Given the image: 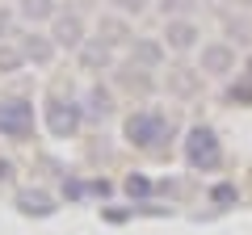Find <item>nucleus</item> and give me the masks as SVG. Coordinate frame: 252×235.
<instances>
[{"label": "nucleus", "instance_id": "nucleus-11", "mask_svg": "<svg viewBox=\"0 0 252 235\" xmlns=\"http://www.w3.org/2000/svg\"><path fill=\"white\" fill-rule=\"evenodd\" d=\"M80 55H84V63H89V67H105L109 63V42H84Z\"/></svg>", "mask_w": 252, "mask_h": 235}, {"label": "nucleus", "instance_id": "nucleus-7", "mask_svg": "<svg viewBox=\"0 0 252 235\" xmlns=\"http://www.w3.org/2000/svg\"><path fill=\"white\" fill-rule=\"evenodd\" d=\"M231 46H223V42H215V46H206L202 51V72H227L231 67Z\"/></svg>", "mask_w": 252, "mask_h": 235}, {"label": "nucleus", "instance_id": "nucleus-14", "mask_svg": "<svg viewBox=\"0 0 252 235\" xmlns=\"http://www.w3.org/2000/svg\"><path fill=\"white\" fill-rule=\"evenodd\" d=\"M101 29H105V42H122V34H126V26H122V21H105V26H101Z\"/></svg>", "mask_w": 252, "mask_h": 235}, {"label": "nucleus", "instance_id": "nucleus-19", "mask_svg": "<svg viewBox=\"0 0 252 235\" xmlns=\"http://www.w3.org/2000/svg\"><path fill=\"white\" fill-rule=\"evenodd\" d=\"M231 198H235L231 185H219V189H215V202H231Z\"/></svg>", "mask_w": 252, "mask_h": 235}, {"label": "nucleus", "instance_id": "nucleus-5", "mask_svg": "<svg viewBox=\"0 0 252 235\" xmlns=\"http://www.w3.org/2000/svg\"><path fill=\"white\" fill-rule=\"evenodd\" d=\"M55 46H84V21L76 13H59L55 17Z\"/></svg>", "mask_w": 252, "mask_h": 235}, {"label": "nucleus", "instance_id": "nucleus-8", "mask_svg": "<svg viewBox=\"0 0 252 235\" xmlns=\"http://www.w3.org/2000/svg\"><path fill=\"white\" fill-rule=\"evenodd\" d=\"M21 55L34 59V63H46V59L55 55V42H46L42 34H26V38H21Z\"/></svg>", "mask_w": 252, "mask_h": 235}, {"label": "nucleus", "instance_id": "nucleus-18", "mask_svg": "<svg viewBox=\"0 0 252 235\" xmlns=\"http://www.w3.org/2000/svg\"><path fill=\"white\" fill-rule=\"evenodd\" d=\"M126 189H130V193H147V189H152V185H147L143 176H130V181H126Z\"/></svg>", "mask_w": 252, "mask_h": 235}, {"label": "nucleus", "instance_id": "nucleus-4", "mask_svg": "<svg viewBox=\"0 0 252 235\" xmlns=\"http://www.w3.org/2000/svg\"><path fill=\"white\" fill-rule=\"evenodd\" d=\"M80 122H84V109L76 105V101H63V97L46 101V126H51L55 139L76 135V130H80Z\"/></svg>", "mask_w": 252, "mask_h": 235}, {"label": "nucleus", "instance_id": "nucleus-2", "mask_svg": "<svg viewBox=\"0 0 252 235\" xmlns=\"http://www.w3.org/2000/svg\"><path fill=\"white\" fill-rule=\"evenodd\" d=\"M185 160H189V168H202V172L219 168V164H223L219 135H215L210 126H193V130L185 135Z\"/></svg>", "mask_w": 252, "mask_h": 235}, {"label": "nucleus", "instance_id": "nucleus-9", "mask_svg": "<svg viewBox=\"0 0 252 235\" xmlns=\"http://www.w3.org/2000/svg\"><path fill=\"white\" fill-rule=\"evenodd\" d=\"M17 13L26 21H46V17H59V13H55V0H21L17 4Z\"/></svg>", "mask_w": 252, "mask_h": 235}, {"label": "nucleus", "instance_id": "nucleus-3", "mask_svg": "<svg viewBox=\"0 0 252 235\" xmlns=\"http://www.w3.org/2000/svg\"><path fill=\"white\" fill-rule=\"evenodd\" d=\"M30 130H34V105L26 97L0 101V135L4 139H26Z\"/></svg>", "mask_w": 252, "mask_h": 235}, {"label": "nucleus", "instance_id": "nucleus-6", "mask_svg": "<svg viewBox=\"0 0 252 235\" xmlns=\"http://www.w3.org/2000/svg\"><path fill=\"white\" fill-rule=\"evenodd\" d=\"M164 42H168L172 51H189V46L198 42V26H193V21H168Z\"/></svg>", "mask_w": 252, "mask_h": 235}, {"label": "nucleus", "instance_id": "nucleus-10", "mask_svg": "<svg viewBox=\"0 0 252 235\" xmlns=\"http://www.w3.org/2000/svg\"><path fill=\"white\" fill-rule=\"evenodd\" d=\"M17 206L21 210H26V214H55V202L51 198H46V193H34V189H30V193H21V198H17Z\"/></svg>", "mask_w": 252, "mask_h": 235}, {"label": "nucleus", "instance_id": "nucleus-17", "mask_svg": "<svg viewBox=\"0 0 252 235\" xmlns=\"http://www.w3.org/2000/svg\"><path fill=\"white\" fill-rule=\"evenodd\" d=\"M26 55H17V51H0V67H17Z\"/></svg>", "mask_w": 252, "mask_h": 235}, {"label": "nucleus", "instance_id": "nucleus-1", "mask_svg": "<svg viewBox=\"0 0 252 235\" xmlns=\"http://www.w3.org/2000/svg\"><path fill=\"white\" fill-rule=\"evenodd\" d=\"M126 139L143 151H152V147H160V139H168V118L160 109H139V114L126 118Z\"/></svg>", "mask_w": 252, "mask_h": 235}, {"label": "nucleus", "instance_id": "nucleus-16", "mask_svg": "<svg viewBox=\"0 0 252 235\" xmlns=\"http://www.w3.org/2000/svg\"><path fill=\"white\" fill-rule=\"evenodd\" d=\"M114 4H118L122 13H143V9H147V0H114Z\"/></svg>", "mask_w": 252, "mask_h": 235}, {"label": "nucleus", "instance_id": "nucleus-12", "mask_svg": "<svg viewBox=\"0 0 252 235\" xmlns=\"http://www.w3.org/2000/svg\"><path fill=\"white\" fill-rule=\"evenodd\" d=\"M109 109H114V105H109V92L101 88V84H93V88H89V114L93 118H105Z\"/></svg>", "mask_w": 252, "mask_h": 235}, {"label": "nucleus", "instance_id": "nucleus-13", "mask_svg": "<svg viewBox=\"0 0 252 235\" xmlns=\"http://www.w3.org/2000/svg\"><path fill=\"white\" fill-rule=\"evenodd\" d=\"M135 55L143 59V63H160V46L156 42H135Z\"/></svg>", "mask_w": 252, "mask_h": 235}, {"label": "nucleus", "instance_id": "nucleus-15", "mask_svg": "<svg viewBox=\"0 0 252 235\" xmlns=\"http://www.w3.org/2000/svg\"><path fill=\"white\" fill-rule=\"evenodd\" d=\"M172 88H177V92H193L198 80H193V76H172Z\"/></svg>", "mask_w": 252, "mask_h": 235}]
</instances>
